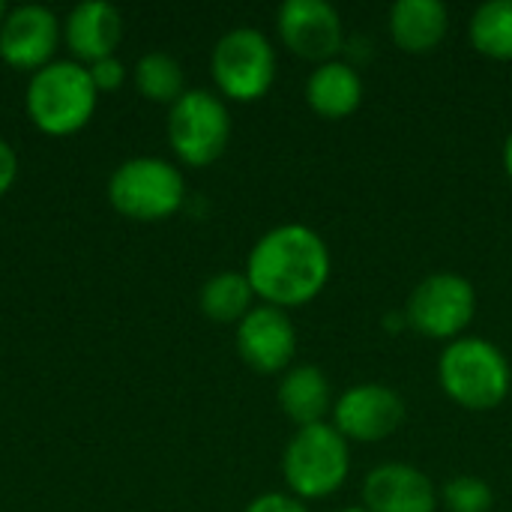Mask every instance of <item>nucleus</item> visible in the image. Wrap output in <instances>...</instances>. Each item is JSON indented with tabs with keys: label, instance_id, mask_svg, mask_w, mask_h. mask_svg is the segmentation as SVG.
I'll return each mask as SVG.
<instances>
[{
	"label": "nucleus",
	"instance_id": "nucleus-21",
	"mask_svg": "<svg viewBox=\"0 0 512 512\" xmlns=\"http://www.w3.org/2000/svg\"><path fill=\"white\" fill-rule=\"evenodd\" d=\"M441 507L447 512H492L495 492L477 474H456L441 489Z\"/></svg>",
	"mask_w": 512,
	"mask_h": 512
},
{
	"label": "nucleus",
	"instance_id": "nucleus-9",
	"mask_svg": "<svg viewBox=\"0 0 512 512\" xmlns=\"http://www.w3.org/2000/svg\"><path fill=\"white\" fill-rule=\"evenodd\" d=\"M330 423L348 444H381L402 429L405 399L381 381H363L336 396Z\"/></svg>",
	"mask_w": 512,
	"mask_h": 512
},
{
	"label": "nucleus",
	"instance_id": "nucleus-5",
	"mask_svg": "<svg viewBox=\"0 0 512 512\" xmlns=\"http://www.w3.org/2000/svg\"><path fill=\"white\" fill-rule=\"evenodd\" d=\"M108 201L132 222H162L186 204V177L168 159L135 156L108 177Z\"/></svg>",
	"mask_w": 512,
	"mask_h": 512
},
{
	"label": "nucleus",
	"instance_id": "nucleus-8",
	"mask_svg": "<svg viewBox=\"0 0 512 512\" xmlns=\"http://www.w3.org/2000/svg\"><path fill=\"white\" fill-rule=\"evenodd\" d=\"M168 144L186 168H207L228 150L231 111L213 90H186L168 108Z\"/></svg>",
	"mask_w": 512,
	"mask_h": 512
},
{
	"label": "nucleus",
	"instance_id": "nucleus-26",
	"mask_svg": "<svg viewBox=\"0 0 512 512\" xmlns=\"http://www.w3.org/2000/svg\"><path fill=\"white\" fill-rule=\"evenodd\" d=\"M6 12H9V9H6V3H0V24L6 21Z\"/></svg>",
	"mask_w": 512,
	"mask_h": 512
},
{
	"label": "nucleus",
	"instance_id": "nucleus-13",
	"mask_svg": "<svg viewBox=\"0 0 512 512\" xmlns=\"http://www.w3.org/2000/svg\"><path fill=\"white\" fill-rule=\"evenodd\" d=\"M363 510L369 512H438L441 489L435 480L408 462L375 465L360 486Z\"/></svg>",
	"mask_w": 512,
	"mask_h": 512
},
{
	"label": "nucleus",
	"instance_id": "nucleus-22",
	"mask_svg": "<svg viewBox=\"0 0 512 512\" xmlns=\"http://www.w3.org/2000/svg\"><path fill=\"white\" fill-rule=\"evenodd\" d=\"M87 72H90V81H93L96 93H111V90H117V87L126 81V66L120 63V57H117V54H114V57H102V60L90 63V66H87Z\"/></svg>",
	"mask_w": 512,
	"mask_h": 512
},
{
	"label": "nucleus",
	"instance_id": "nucleus-11",
	"mask_svg": "<svg viewBox=\"0 0 512 512\" xmlns=\"http://www.w3.org/2000/svg\"><path fill=\"white\" fill-rule=\"evenodd\" d=\"M240 360L258 375H282L294 366L300 339L291 312L258 303L240 324L234 336Z\"/></svg>",
	"mask_w": 512,
	"mask_h": 512
},
{
	"label": "nucleus",
	"instance_id": "nucleus-17",
	"mask_svg": "<svg viewBox=\"0 0 512 512\" xmlns=\"http://www.w3.org/2000/svg\"><path fill=\"white\" fill-rule=\"evenodd\" d=\"M276 402L297 429H306L315 423H327L336 399H333L330 378L318 366L294 363L288 372H282L276 384Z\"/></svg>",
	"mask_w": 512,
	"mask_h": 512
},
{
	"label": "nucleus",
	"instance_id": "nucleus-6",
	"mask_svg": "<svg viewBox=\"0 0 512 512\" xmlns=\"http://www.w3.org/2000/svg\"><path fill=\"white\" fill-rule=\"evenodd\" d=\"M276 48L258 27H234L219 36L210 54L216 93L228 102H258L276 84Z\"/></svg>",
	"mask_w": 512,
	"mask_h": 512
},
{
	"label": "nucleus",
	"instance_id": "nucleus-2",
	"mask_svg": "<svg viewBox=\"0 0 512 512\" xmlns=\"http://www.w3.org/2000/svg\"><path fill=\"white\" fill-rule=\"evenodd\" d=\"M438 384L453 405L471 414H486L507 402L512 366L495 342L468 333L444 345L438 357Z\"/></svg>",
	"mask_w": 512,
	"mask_h": 512
},
{
	"label": "nucleus",
	"instance_id": "nucleus-19",
	"mask_svg": "<svg viewBox=\"0 0 512 512\" xmlns=\"http://www.w3.org/2000/svg\"><path fill=\"white\" fill-rule=\"evenodd\" d=\"M468 39L480 57L512 63V0L480 3L468 21Z\"/></svg>",
	"mask_w": 512,
	"mask_h": 512
},
{
	"label": "nucleus",
	"instance_id": "nucleus-14",
	"mask_svg": "<svg viewBox=\"0 0 512 512\" xmlns=\"http://www.w3.org/2000/svg\"><path fill=\"white\" fill-rule=\"evenodd\" d=\"M123 39V15L105 0H84L69 9L63 21V42L78 63L90 66L102 57H114Z\"/></svg>",
	"mask_w": 512,
	"mask_h": 512
},
{
	"label": "nucleus",
	"instance_id": "nucleus-7",
	"mask_svg": "<svg viewBox=\"0 0 512 512\" xmlns=\"http://www.w3.org/2000/svg\"><path fill=\"white\" fill-rule=\"evenodd\" d=\"M402 315L408 330L447 345L468 336V327L477 315V291L471 279L459 273H429L411 288Z\"/></svg>",
	"mask_w": 512,
	"mask_h": 512
},
{
	"label": "nucleus",
	"instance_id": "nucleus-15",
	"mask_svg": "<svg viewBox=\"0 0 512 512\" xmlns=\"http://www.w3.org/2000/svg\"><path fill=\"white\" fill-rule=\"evenodd\" d=\"M387 30L399 51L423 57L447 39L450 9L441 0H396L387 12Z\"/></svg>",
	"mask_w": 512,
	"mask_h": 512
},
{
	"label": "nucleus",
	"instance_id": "nucleus-3",
	"mask_svg": "<svg viewBox=\"0 0 512 512\" xmlns=\"http://www.w3.org/2000/svg\"><path fill=\"white\" fill-rule=\"evenodd\" d=\"M99 93L90 72L78 60H54L30 75L24 108L30 123L54 138L81 132L96 111Z\"/></svg>",
	"mask_w": 512,
	"mask_h": 512
},
{
	"label": "nucleus",
	"instance_id": "nucleus-10",
	"mask_svg": "<svg viewBox=\"0 0 512 512\" xmlns=\"http://www.w3.org/2000/svg\"><path fill=\"white\" fill-rule=\"evenodd\" d=\"M279 42L306 63H330L345 51V21L327 0H285L276 12Z\"/></svg>",
	"mask_w": 512,
	"mask_h": 512
},
{
	"label": "nucleus",
	"instance_id": "nucleus-18",
	"mask_svg": "<svg viewBox=\"0 0 512 512\" xmlns=\"http://www.w3.org/2000/svg\"><path fill=\"white\" fill-rule=\"evenodd\" d=\"M255 300L258 297L252 291L246 273H237V270H222V273L210 276L198 294V306H201L204 318H210L216 324H240L255 309Z\"/></svg>",
	"mask_w": 512,
	"mask_h": 512
},
{
	"label": "nucleus",
	"instance_id": "nucleus-16",
	"mask_svg": "<svg viewBox=\"0 0 512 512\" xmlns=\"http://www.w3.org/2000/svg\"><path fill=\"white\" fill-rule=\"evenodd\" d=\"M306 105L321 120H345L351 117L366 96L363 75L348 60H330L309 72L306 78Z\"/></svg>",
	"mask_w": 512,
	"mask_h": 512
},
{
	"label": "nucleus",
	"instance_id": "nucleus-27",
	"mask_svg": "<svg viewBox=\"0 0 512 512\" xmlns=\"http://www.w3.org/2000/svg\"><path fill=\"white\" fill-rule=\"evenodd\" d=\"M339 512H369V510H363V507H345V510H339Z\"/></svg>",
	"mask_w": 512,
	"mask_h": 512
},
{
	"label": "nucleus",
	"instance_id": "nucleus-4",
	"mask_svg": "<svg viewBox=\"0 0 512 512\" xmlns=\"http://www.w3.org/2000/svg\"><path fill=\"white\" fill-rule=\"evenodd\" d=\"M351 474V444L333 423L297 429L282 450L285 489L300 501H324L336 495Z\"/></svg>",
	"mask_w": 512,
	"mask_h": 512
},
{
	"label": "nucleus",
	"instance_id": "nucleus-12",
	"mask_svg": "<svg viewBox=\"0 0 512 512\" xmlns=\"http://www.w3.org/2000/svg\"><path fill=\"white\" fill-rule=\"evenodd\" d=\"M63 39L57 15L39 3H21L6 12L0 24V60L18 72H39L54 63V51Z\"/></svg>",
	"mask_w": 512,
	"mask_h": 512
},
{
	"label": "nucleus",
	"instance_id": "nucleus-20",
	"mask_svg": "<svg viewBox=\"0 0 512 512\" xmlns=\"http://www.w3.org/2000/svg\"><path fill=\"white\" fill-rule=\"evenodd\" d=\"M132 81L138 87V93L147 102L156 105H174L183 93H186V75L177 57L165 54V51H147L138 57L135 69H132Z\"/></svg>",
	"mask_w": 512,
	"mask_h": 512
},
{
	"label": "nucleus",
	"instance_id": "nucleus-24",
	"mask_svg": "<svg viewBox=\"0 0 512 512\" xmlns=\"http://www.w3.org/2000/svg\"><path fill=\"white\" fill-rule=\"evenodd\" d=\"M15 177H18V153L12 150L9 141L0 138V198L12 189Z\"/></svg>",
	"mask_w": 512,
	"mask_h": 512
},
{
	"label": "nucleus",
	"instance_id": "nucleus-1",
	"mask_svg": "<svg viewBox=\"0 0 512 512\" xmlns=\"http://www.w3.org/2000/svg\"><path fill=\"white\" fill-rule=\"evenodd\" d=\"M243 273L261 303L291 312L312 303L327 288L333 258L315 228L285 222L255 240Z\"/></svg>",
	"mask_w": 512,
	"mask_h": 512
},
{
	"label": "nucleus",
	"instance_id": "nucleus-25",
	"mask_svg": "<svg viewBox=\"0 0 512 512\" xmlns=\"http://www.w3.org/2000/svg\"><path fill=\"white\" fill-rule=\"evenodd\" d=\"M501 162H504V171H507V177L512 180V132L507 135V141H504V150H501Z\"/></svg>",
	"mask_w": 512,
	"mask_h": 512
},
{
	"label": "nucleus",
	"instance_id": "nucleus-23",
	"mask_svg": "<svg viewBox=\"0 0 512 512\" xmlns=\"http://www.w3.org/2000/svg\"><path fill=\"white\" fill-rule=\"evenodd\" d=\"M243 512H312L306 501L294 498L291 492H264L252 498Z\"/></svg>",
	"mask_w": 512,
	"mask_h": 512
}]
</instances>
